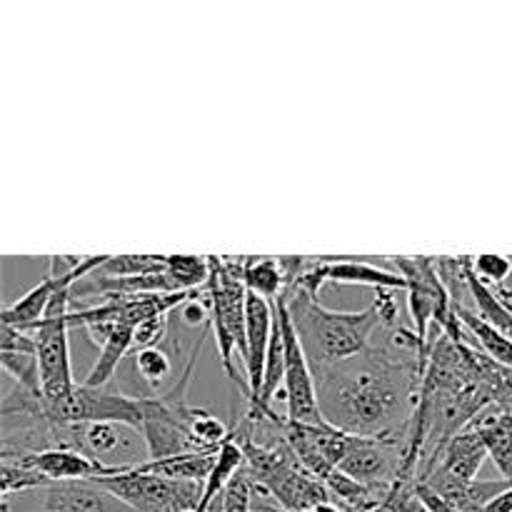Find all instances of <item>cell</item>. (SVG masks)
Wrapping results in <instances>:
<instances>
[{
    "label": "cell",
    "mask_w": 512,
    "mask_h": 512,
    "mask_svg": "<svg viewBox=\"0 0 512 512\" xmlns=\"http://www.w3.org/2000/svg\"><path fill=\"white\" fill-rule=\"evenodd\" d=\"M428 355L430 345L400 325L355 358L313 368L320 415L360 438L400 433L418 405Z\"/></svg>",
    "instance_id": "cell-1"
},
{
    "label": "cell",
    "mask_w": 512,
    "mask_h": 512,
    "mask_svg": "<svg viewBox=\"0 0 512 512\" xmlns=\"http://www.w3.org/2000/svg\"><path fill=\"white\" fill-rule=\"evenodd\" d=\"M280 298L288 305V313L313 368L343 363L365 353L373 345L375 330L380 328L373 305L360 313L328 310L320 305L318 295H310L308 290L295 285L285 288Z\"/></svg>",
    "instance_id": "cell-2"
},
{
    "label": "cell",
    "mask_w": 512,
    "mask_h": 512,
    "mask_svg": "<svg viewBox=\"0 0 512 512\" xmlns=\"http://www.w3.org/2000/svg\"><path fill=\"white\" fill-rule=\"evenodd\" d=\"M210 260V280H208V298H210V323L215 330V343H218L223 370L230 380L240 388L245 400L250 403V383L235 368V353H240L245 368L248 358V288H245L243 270L248 258H230V255H208Z\"/></svg>",
    "instance_id": "cell-3"
},
{
    "label": "cell",
    "mask_w": 512,
    "mask_h": 512,
    "mask_svg": "<svg viewBox=\"0 0 512 512\" xmlns=\"http://www.w3.org/2000/svg\"><path fill=\"white\" fill-rule=\"evenodd\" d=\"M390 265L403 275L408 283V310L410 320H413V330L423 343H428V328L438 325V333L445 338L455 340V343H470L465 340V328L458 318L453 300H450L448 290H445L443 280H440L438 268H435V258H405V255H395L390 258ZM433 345V343H428Z\"/></svg>",
    "instance_id": "cell-4"
},
{
    "label": "cell",
    "mask_w": 512,
    "mask_h": 512,
    "mask_svg": "<svg viewBox=\"0 0 512 512\" xmlns=\"http://www.w3.org/2000/svg\"><path fill=\"white\" fill-rule=\"evenodd\" d=\"M58 450H75L123 473L150 463L143 433L123 423H58Z\"/></svg>",
    "instance_id": "cell-5"
},
{
    "label": "cell",
    "mask_w": 512,
    "mask_h": 512,
    "mask_svg": "<svg viewBox=\"0 0 512 512\" xmlns=\"http://www.w3.org/2000/svg\"><path fill=\"white\" fill-rule=\"evenodd\" d=\"M70 290L60 293L50 303L43 320L30 325L28 330L35 338L40 363V385H43V398L48 405H58L73 395L78 388L73 378V365H70V343H68V315H70Z\"/></svg>",
    "instance_id": "cell-6"
},
{
    "label": "cell",
    "mask_w": 512,
    "mask_h": 512,
    "mask_svg": "<svg viewBox=\"0 0 512 512\" xmlns=\"http://www.w3.org/2000/svg\"><path fill=\"white\" fill-rule=\"evenodd\" d=\"M105 490L130 505L135 512H170V510H198L203 500L205 485L180 483V480L163 478L158 473H148L143 468L98 480Z\"/></svg>",
    "instance_id": "cell-7"
},
{
    "label": "cell",
    "mask_w": 512,
    "mask_h": 512,
    "mask_svg": "<svg viewBox=\"0 0 512 512\" xmlns=\"http://www.w3.org/2000/svg\"><path fill=\"white\" fill-rule=\"evenodd\" d=\"M275 318L280 323L285 345V403H288V420L293 423H325L318 405V388H315V373L305 355L303 343L298 338L293 318L283 298L275 300Z\"/></svg>",
    "instance_id": "cell-8"
},
{
    "label": "cell",
    "mask_w": 512,
    "mask_h": 512,
    "mask_svg": "<svg viewBox=\"0 0 512 512\" xmlns=\"http://www.w3.org/2000/svg\"><path fill=\"white\" fill-rule=\"evenodd\" d=\"M45 413L55 423H123L138 430L143 425L140 400L120 393L113 383L103 385V388H93L85 383L78 385L63 403H45Z\"/></svg>",
    "instance_id": "cell-9"
},
{
    "label": "cell",
    "mask_w": 512,
    "mask_h": 512,
    "mask_svg": "<svg viewBox=\"0 0 512 512\" xmlns=\"http://www.w3.org/2000/svg\"><path fill=\"white\" fill-rule=\"evenodd\" d=\"M285 438L310 475L318 480H328L343 463L348 448V433L333 428L330 423H285Z\"/></svg>",
    "instance_id": "cell-10"
},
{
    "label": "cell",
    "mask_w": 512,
    "mask_h": 512,
    "mask_svg": "<svg viewBox=\"0 0 512 512\" xmlns=\"http://www.w3.org/2000/svg\"><path fill=\"white\" fill-rule=\"evenodd\" d=\"M40 512H135L93 480L53 483L43 490Z\"/></svg>",
    "instance_id": "cell-11"
},
{
    "label": "cell",
    "mask_w": 512,
    "mask_h": 512,
    "mask_svg": "<svg viewBox=\"0 0 512 512\" xmlns=\"http://www.w3.org/2000/svg\"><path fill=\"white\" fill-rule=\"evenodd\" d=\"M275 330V305L270 300L260 298V295L248 290V358H245V380L250 383V403L260 395L265 375V360H268L270 340H273Z\"/></svg>",
    "instance_id": "cell-12"
},
{
    "label": "cell",
    "mask_w": 512,
    "mask_h": 512,
    "mask_svg": "<svg viewBox=\"0 0 512 512\" xmlns=\"http://www.w3.org/2000/svg\"><path fill=\"white\" fill-rule=\"evenodd\" d=\"M13 458L25 460L30 468L45 475L50 483H75V480H93V483H98V480L123 473V470L105 468V465L95 463V460L85 458V455L75 453V450H45V453L38 455H13Z\"/></svg>",
    "instance_id": "cell-13"
},
{
    "label": "cell",
    "mask_w": 512,
    "mask_h": 512,
    "mask_svg": "<svg viewBox=\"0 0 512 512\" xmlns=\"http://www.w3.org/2000/svg\"><path fill=\"white\" fill-rule=\"evenodd\" d=\"M0 365L5 368V373L13 375L20 388L43 395L38 348H35V338L28 330L3 325V335H0Z\"/></svg>",
    "instance_id": "cell-14"
},
{
    "label": "cell",
    "mask_w": 512,
    "mask_h": 512,
    "mask_svg": "<svg viewBox=\"0 0 512 512\" xmlns=\"http://www.w3.org/2000/svg\"><path fill=\"white\" fill-rule=\"evenodd\" d=\"M485 458H488V448H485L483 435L478 433L475 425H468L463 433H458L448 445H445L443 455H440V463L435 470L448 475V478L460 480V483H473V480H478V473L480 468H483Z\"/></svg>",
    "instance_id": "cell-15"
},
{
    "label": "cell",
    "mask_w": 512,
    "mask_h": 512,
    "mask_svg": "<svg viewBox=\"0 0 512 512\" xmlns=\"http://www.w3.org/2000/svg\"><path fill=\"white\" fill-rule=\"evenodd\" d=\"M473 425L483 435L488 458L500 470L503 480L512 483V415L500 408H490Z\"/></svg>",
    "instance_id": "cell-16"
},
{
    "label": "cell",
    "mask_w": 512,
    "mask_h": 512,
    "mask_svg": "<svg viewBox=\"0 0 512 512\" xmlns=\"http://www.w3.org/2000/svg\"><path fill=\"white\" fill-rule=\"evenodd\" d=\"M220 453V450H218ZM218 453H185L178 458L158 460V463H145L140 465L148 473H158L163 478L180 480V483H208L210 473H213L215 463H218Z\"/></svg>",
    "instance_id": "cell-17"
},
{
    "label": "cell",
    "mask_w": 512,
    "mask_h": 512,
    "mask_svg": "<svg viewBox=\"0 0 512 512\" xmlns=\"http://www.w3.org/2000/svg\"><path fill=\"white\" fill-rule=\"evenodd\" d=\"M458 318L475 348L483 350L488 358H493L503 368L512 370V340L508 335H503L498 328L485 323L478 313H470V310H458Z\"/></svg>",
    "instance_id": "cell-18"
},
{
    "label": "cell",
    "mask_w": 512,
    "mask_h": 512,
    "mask_svg": "<svg viewBox=\"0 0 512 512\" xmlns=\"http://www.w3.org/2000/svg\"><path fill=\"white\" fill-rule=\"evenodd\" d=\"M245 288L260 298L275 300L285 293V275L280 268V258H248L243 270Z\"/></svg>",
    "instance_id": "cell-19"
},
{
    "label": "cell",
    "mask_w": 512,
    "mask_h": 512,
    "mask_svg": "<svg viewBox=\"0 0 512 512\" xmlns=\"http://www.w3.org/2000/svg\"><path fill=\"white\" fill-rule=\"evenodd\" d=\"M168 270V255H108L105 265L95 270L100 278H135Z\"/></svg>",
    "instance_id": "cell-20"
},
{
    "label": "cell",
    "mask_w": 512,
    "mask_h": 512,
    "mask_svg": "<svg viewBox=\"0 0 512 512\" xmlns=\"http://www.w3.org/2000/svg\"><path fill=\"white\" fill-rule=\"evenodd\" d=\"M3 460V478H0V488H3V500H10V495H23L30 490H45L50 488V480L40 475L38 470L30 468L25 460L13 458V455H0Z\"/></svg>",
    "instance_id": "cell-21"
},
{
    "label": "cell",
    "mask_w": 512,
    "mask_h": 512,
    "mask_svg": "<svg viewBox=\"0 0 512 512\" xmlns=\"http://www.w3.org/2000/svg\"><path fill=\"white\" fill-rule=\"evenodd\" d=\"M168 275L183 293H200L203 285L208 288L210 260L200 255H168Z\"/></svg>",
    "instance_id": "cell-22"
},
{
    "label": "cell",
    "mask_w": 512,
    "mask_h": 512,
    "mask_svg": "<svg viewBox=\"0 0 512 512\" xmlns=\"http://www.w3.org/2000/svg\"><path fill=\"white\" fill-rule=\"evenodd\" d=\"M135 368L150 388H160L173 375V360L163 348H145L135 353Z\"/></svg>",
    "instance_id": "cell-23"
},
{
    "label": "cell",
    "mask_w": 512,
    "mask_h": 512,
    "mask_svg": "<svg viewBox=\"0 0 512 512\" xmlns=\"http://www.w3.org/2000/svg\"><path fill=\"white\" fill-rule=\"evenodd\" d=\"M473 268H475V275H478L485 285H490V288H503V283L512 273V258H508V255H495V253L475 255Z\"/></svg>",
    "instance_id": "cell-24"
},
{
    "label": "cell",
    "mask_w": 512,
    "mask_h": 512,
    "mask_svg": "<svg viewBox=\"0 0 512 512\" xmlns=\"http://www.w3.org/2000/svg\"><path fill=\"white\" fill-rule=\"evenodd\" d=\"M165 338H168V315L145 320L133 330V353L145 348H160Z\"/></svg>",
    "instance_id": "cell-25"
},
{
    "label": "cell",
    "mask_w": 512,
    "mask_h": 512,
    "mask_svg": "<svg viewBox=\"0 0 512 512\" xmlns=\"http://www.w3.org/2000/svg\"><path fill=\"white\" fill-rule=\"evenodd\" d=\"M398 290H388L380 288L373 290V308L378 313L380 320V330H395L400 328V303H398Z\"/></svg>",
    "instance_id": "cell-26"
},
{
    "label": "cell",
    "mask_w": 512,
    "mask_h": 512,
    "mask_svg": "<svg viewBox=\"0 0 512 512\" xmlns=\"http://www.w3.org/2000/svg\"><path fill=\"white\" fill-rule=\"evenodd\" d=\"M415 495H418L420 503H423L430 512H460L453 503H450V500H445L443 495H438L433 488H428V485L423 483H418Z\"/></svg>",
    "instance_id": "cell-27"
},
{
    "label": "cell",
    "mask_w": 512,
    "mask_h": 512,
    "mask_svg": "<svg viewBox=\"0 0 512 512\" xmlns=\"http://www.w3.org/2000/svg\"><path fill=\"white\" fill-rule=\"evenodd\" d=\"M483 512H512V485L505 493H500Z\"/></svg>",
    "instance_id": "cell-28"
},
{
    "label": "cell",
    "mask_w": 512,
    "mask_h": 512,
    "mask_svg": "<svg viewBox=\"0 0 512 512\" xmlns=\"http://www.w3.org/2000/svg\"><path fill=\"white\" fill-rule=\"evenodd\" d=\"M195 512H225V493L220 495V498H215L210 505H205V508H198Z\"/></svg>",
    "instance_id": "cell-29"
},
{
    "label": "cell",
    "mask_w": 512,
    "mask_h": 512,
    "mask_svg": "<svg viewBox=\"0 0 512 512\" xmlns=\"http://www.w3.org/2000/svg\"><path fill=\"white\" fill-rule=\"evenodd\" d=\"M405 512H430V510L425 508V505L418 500V495H415V498L408 503V508H405Z\"/></svg>",
    "instance_id": "cell-30"
},
{
    "label": "cell",
    "mask_w": 512,
    "mask_h": 512,
    "mask_svg": "<svg viewBox=\"0 0 512 512\" xmlns=\"http://www.w3.org/2000/svg\"><path fill=\"white\" fill-rule=\"evenodd\" d=\"M170 512H185V510H170Z\"/></svg>",
    "instance_id": "cell-31"
},
{
    "label": "cell",
    "mask_w": 512,
    "mask_h": 512,
    "mask_svg": "<svg viewBox=\"0 0 512 512\" xmlns=\"http://www.w3.org/2000/svg\"><path fill=\"white\" fill-rule=\"evenodd\" d=\"M310 512H313V510H310Z\"/></svg>",
    "instance_id": "cell-32"
}]
</instances>
